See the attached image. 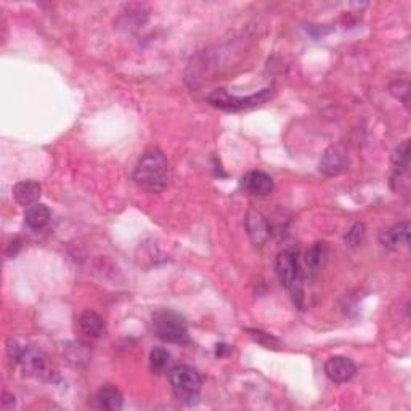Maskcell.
<instances>
[{"label":"cell","mask_w":411,"mask_h":411,"mask_svg":"<svg viewBox=\"0 0 411 411\" xmlns=\"http://www.w3.org/2000/svg\"><path fill=\"white\" fill-rule=\"evenodd\" d=\"M133 180L140 188L150 193H159L167 187L169 164L161 151H148L138 161L133 172Z\"/></svg>","instance_id":"obj_1"},{"label":"cell","mask_w":411,"mask_h":411,"mask_svg":"<svg viewBox=\"0 0 411 411\" xmlns=\"http://www.w3.org/2000/svg\"><path fill=\"white\" fill-rule=\"evenodd\" d=\"M379 240L382 246L389 247V249H397L398 246H408L410 244V223L408 222L396 223L393 227L381 232Z\"/></svg>","instance_id":"obj_11"},{"label":"cell","mask_w":411,"mask_h":411,"mask_svg":"<svg viewBox=\"0 0 411 411\" xmlns=\"http://www.w3.org/2000/svg\"><path fill=\"white\" fill-rule=\"evenodd\" d=\"M153 331L164 342H183L188 336V325L177 312L159 311L153 315Z\"/></svg>","instance_id":"obj_5"},{"label":"cell","mask_w":411,"mask_h":411,"mask_svg":"<svg viewBox=\"0 0 411 411\" xmlns=\"http://www.w3.org/2000/svg\"><path fill=\"white\" fill-rule=\"evenodd\" d=\"M169 382H171L172 392L178 400L188 402L198 397L201 391L202 379L198 371L188 367V365H177L169 373Z\"/></svg>","instance_id":"obj_4"},{"label":"cell","mask_w":411,"mask_h":411,"mask_svg":"<svg viewBox=\"0 0 411 411\" xmlns=\"http://www.w3.org/2000/svg\"><path fill=\"white\" fill-rule=\"evenodd\" d=\"M41 191H42L41 183L36 182V180H22V182H18L13 187V196L18 204L27 207L39 201V198H41Z\"/></svg>","instance_id":"obj_12"},{"label":"cell","mask_w":411,"mask_h":411,"mask_svg":"<svg viewBox=\"0 0 411 411\" xmlns=\"http://www.w3.org/2000/svg\"><path fill=\"white\" fill-rule=\"evenodd\" d=\"M275 272L280 283L289 292L292 301L301 307L304 289H302V272L297 261V252L292 249H285L275 259Z\"/></svg>","instance_id":"obj_3"},{"label":"cell","mask_w":411,"mask_h":411,"mask_svg":"<svg viewBox=\"0 0 411 411\" xmlns=\"http://www.w3.org/2000/svg\"><path fill=\"white\" fill-rule=\"evenodd\" d=\"M4 407L8 408V405H11V407H15V397L10 396V393H4Z\"/></svg>","instance_id":"obj_21"},{"label":"cell","mask_w":411,"mask_h":411,"mask_svg":"<svg viewBox=\"0 0 411 411\" xmlns=\"http://www.w3.org/2000/svg\"><path fill=\"white\" fill-rule=\"evenodd\" d=\"M389 92L396 97L397 100L403 101L405 105H408L410 101V84L408 81H396L391 84Z\"/></svg>","instance_id":"obj_20"},{"label":"cell","mask_w":411,"mask_h":411,"mask_svg":"<svg viewBox=\"0 0 411 411\" xmlns=\"http://www.w3.org/2000/svg\"><path fill=\"white\" fill-rule=\"evenodd\" d=\"M326 257H328V244L325 241H318L308 247L306 252V263L311 270H318L325 266Z\"/></svg>","instance_id":"obj_16"},{"label":"cell","mask_w":411,"mask_h":411,"mask_svg":"<svg viewBox=\"0 0 411 411\" xmlns=\"http://www.w3.org/2000/svg\"><path fill=\"white\" fill-rule=\"evenodd\" d=\"M244 222H246L247 235H249L252 243H256V244L266 243L270 235V227L266 221V217H263L259 211L251 209V211H247Z\"/></svg>","instance_id":"obj_10"},{"label":"cell","mask_w":411,"mask_h":411,"mask_svg":"<svg viewBox=\"0 0 411 411\" xmlns=\"http://www.w3.org/2000/svg\"><path fill=\"white\" fill-rule=\"evenodd\" d=\"M348 164H351V159H348V153L344 146L331 145L322 155L318 169L326 177H337L347 171Z\"/></svg>","instance_id":"obj_7"},{"label":"cell","mask_w":411,"mask_h":411,"mask_svg":"<svg viewBox=\"0 0 411 411\" xmlns=\"http://www.w3.org/2000/svg\"><path fill=\"white\" fill-rule=\"evenodd\" d=\"M7 352L8 357L13 360V362L20 363L27 374H32L44 381L53 379L55 371L52 363H50L48 357L41 351H36V348L26 346L25 342H21L20 339H13V337H11V339H8Z\"/></svg>","instance_id":"obj_2"},{"label":"cell","mask_w":411,"mask_h":411,"mask_svg":"<svg viewBox=\"0 0 411 411\" xmlns=\"http://www.w3.org/2000/svg\"><path fill=\"white\" fill-rule=\"evenodd\" d=\"M241 187L252 196H267L273 191V180L262 171H249L241 178Z\"/></svg>","instance_id":"obj_9"},{"label":"cell","mask_w":411,"mask_h":411,"mask_svg":"<svg viewBox=\"0 0 411 411\" xmlns=\"http://www.w3.org/2000/svg\"><path fill=\"white\" fill-rule=\"evenodd\" d=\"M95 402H97V407L106 411H116L122 408L124 397L121 391L115 386H106L103 389H100L97 397H95Z\"/></svg>","instance_id":"obj_14"},{"label":"cell","mask_w":411,"mask_h":411,"mask_svg":"<svg viewBox=\"0 0 411 411\" xmlns=\"http://www.w3.org/2000/svg\"><path fill=\"white\" fill-rule=\"evenodd\" d=\"M52 218V212L42 202H34V204L27 206L25 211V222L31 230H39L45 228Z\"/></svg>","instance_id":"obj_13"},{"label":"cell","mask_w":411,"mask_h":411,"mask_svg":"<svg viewBox=\"0 0 411 411\" xmlns=\"http://www.w3.org/2000/svg\"><path fill=\"white\" fill-rule=\"evenodd\" d=\"M169 358H171V353H169L164 347H155L150 353L151 370H153L155 373H161V371L167 367Z\"/></svg>","instance_id":"obj_18"},{"label":"cell","mask_w":411,"mask_h":411,"mask_svg":"<svg viewBox=\"0 0 411 411\" xmlns=\"http://www.w3.org/2000/svg\"><path fill=\"white\" fill-rule=\"evenodd\" d=\"M392 164L396 166L398 172H407L410 166V142L405 140L402 145H398L392 153Z\"/></svg>","instance_id":"obj_17"},{"label":"cell","mask_w":411,"mask_h":411,"mask_svg":"<svg viewBox=\"0 0 411 411\" xmlns=\"http://www.w3.org/2000/svg\"><path fill=\"white\" fill-rule=\"evenodd\" d=\"M365 235H367V227H365V223H362V222L355 223L351 230H348L347 235H346L347 246H351V247L360 246L363 243Z\"/></svg>","instance_id":"obj_19"},{"label":"cell","mask_w":411,"mask_h":411,"mask_svg":"<svg viewBox=\"0 0 411 411\" xmlns=\"http://www.w3.org/2000/svg\"><path fill=\"white\" fill-rule=\"evenodd\" d=\"M325 373L334 384H344L355 376L357 367L351 358L336 355L325 363Z\"/></svg>","instance_id":"obj_8"},{"label":"cell","mask_w":411,"mask_h":411,"mask_svg":"<svg viewBox=\"0 0 411 411\" xmlns=\"http://www.w3.org/2000/svg\"><path fill=\"white\" fill-rule=\"evenodd\" d=\"M79 325H81V330L84 333L89 334L90 337H101L105 334V322L103 318L100 317L98 313L95 312H84L79 318Z\"/></svg>","instance_id":"obj_15"},{"label":"cell","mask_w":411,"mask_h":411,"mask_svg":"<svg viewBox=\"0 0 411 411\" xmlns=\"http://www.w3.org/2000/svg\"><path fill=\"white\" fill-rule=\"evenodd\" d=\"M272 87H267L261 90L259 93L254 95H247V97H236V95H230L227 90L221 89L212 92L209 97H207V101L216 108H221L225 111H240L244 108H251V106L261 105L263 101H267L272 95Z\"/></svg>","instance_id":"obj_6"}]
</instances>
